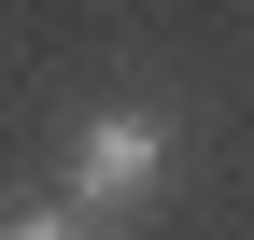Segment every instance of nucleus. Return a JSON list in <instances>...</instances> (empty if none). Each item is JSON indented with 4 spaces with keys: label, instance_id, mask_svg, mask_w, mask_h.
I'll list each match as a JSON object with an SVG mask.
<instances>
[{
    "label": "nucleus",
    "instance_id": "f257e3e1",
    "mask_svg": "<svg viewBox=\"0 0 254 240\" xmlns=\"http://www.w3.org/2000/svg\"><path fill=\"white\" fill-rule=\"evenodd\" d=\"M155 184H170V127L141 99H113V113L71 127V212H141Z\"/></svg>",
    "mask_w": 254,
    "mask_h": 240
},
{
    "label": "nucleus",
    "instance_id": "f03ea898",
    "mask_svg": "<svg viewBox=\"0 0 254 240\" xmlns=\"http://www.w3.org/2000/svg\"><path fill=\"white\" fill-rule=\"evenodd\" d=\"M0 240H85V212H71V198H43V212H0Z\"/></svg>",
    "mask_w": 254,
    "mask_h": 240
}]
</instances>
